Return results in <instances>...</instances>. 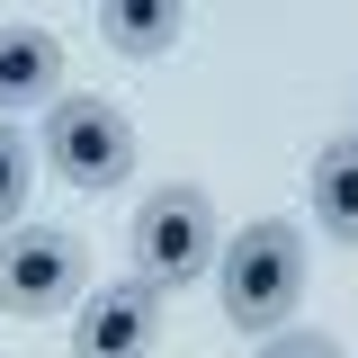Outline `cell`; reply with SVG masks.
I'll list each match as a JSON object with an SVG mask.
<instances>
[{"label": "cell", "mask_w": 358, "mask_h": 358, "mask_svg": "<svg viewBox=\"0 0 358 358\" xmlns=\"http://www.w3.org/2000/svg\"><path fill=\"white\" fill-rule=\"evenodd\" d=\"M99 36L117 54H162L179 36V0H108L99 9Z\"/></svg>", "instance_id": "8"}, {"label": "cell", "mask_w": 358, "mask_h": 358, "mask_svg": "<svg viewBox=\"0 0 358 358\" xmlns=\"http://www.w3.org/2000/svg\"><path fill=\"white\" fill-rule=\"evenodd\" d=\"M45 162L72 188H117L134 171V126L108 108V99H54L45 117Z\"/></svg>", "instance_id": "3"}, {"label": "cell", "mask_w": 358, "mask_h": 358, "mask_svg": "<svg viewBox=\"0 0 358 358\" xmlns=\"http://www.w3.org/2000/svg\"><path fill=\"white\" fill-rule=\"evenodd\" d=\"M215 206L197 188H152L134 206V260H143V287H188L215 268Z\"/></svg>", "instance_id": "2"}, {"label": "cell", "mask_w": 358, "mask_h": 358, "mask_svg": "<svg viewBox=\"0 0 358 358\" xmlns=\"http://www.w3.org/2000/svg\"><path fill=\"white\" fill-rule=\"evenodd\" d=\"M63 81V45L45 27H0V108H45Z\"/></svg>", "instance_id": "6"}, {"label": "cell", "mask_w": 358, "mask_h": 358, "mask_svg": "<svg viewBox=\"0 0 358 358\" xmlns=\"http://www.w3.org/2000/svg\"><path fill=\"white\" fill-rule=\"evenodd\" d=\"M313 215H322V233L331 242H358V134L350 143H322V162H313Z\"/></svg>", "instance_id": "7"}, {"label": "cell", "mask_w": 358, "mask_h": 358, "mask_svg": "<svg viewBox=\"0 0 358 358\" xmlns=\"http://www.w3.org/2000/svg\"><path fill=\"white\" fill-rule=\"evenodd\" d=\"M305 233L296 224H242L233 242L215 251V287H224V313L242 322V331H278L287 313L305 305Z\"/></svg>", "instance_id": "1"}, {"label": "cell", "mask_w": 358, "mask_h": 358, "mask_svg": "<svg viewBox=\"0 0 358 358\" xmlns=\"http://www.w3.org/2000/svg\"><path fill=\"white\" fill-rule=\"evenodd\" d=\"M260 358H341V350H331L322 331H268V350H260Z\"/></svg>", "instance_id": "10"}, {"label": "cell", "mask_w": 358, "mask_h": 358, "mask_svg": "<svg viewBox=\"0 0 358 358\" xmlns=\"http://www.w3.org/2000/svg\"><path fill=\"white\" fill-rule=\"evenodd\" d=\"M152 341H162V287H143V278L99 287L81 305V322H72V350L81 358H143Z\"/></svg>", "instance_id": "5"}, {"label": "cell", "mask_w": 358, "mask_h": 358, "mask_svg": "<svg viewBox=\"0 0 358 358\" xmlns=\"http://www.w3.org/2000/svg\"><path fill=\"white\" fill-rule=\"evenodd\" d=\"M81 296V233L63 224H18L0 242V305L9 313H63Z\"/></svg>", "instance_id": "4"}, {"label": "cell", "mask_w": 358, "mask_h": 358, "mask_svg": "<svg viewBox=\"0 0 358 358\" xmlns=\"http://www.w3.org/2000/svg\"><path fill=\"white\" fill-rule=\"evenodd\" d=\"M27 171H36V143L0 117V224L18 233V206H27Z\"/></svg>", "instance_id": "9"}]
</instances>
